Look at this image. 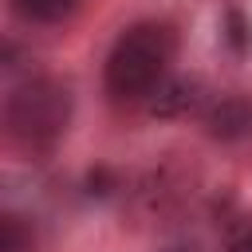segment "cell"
<instances>
[{
    "label": "cell",
    "instance_id": "8992f818",
    "mask_svg": "<svg viewBox=\"0 0 252 252\" xmlns=\"http://www.w3.org/2000/svg\"><path fill=\"white\" fill-rule=\"evenodd\" d=\"M224 39H228V47H232L236 55H244V51L252 47V28H248V20H244L240 8H228V12H224Z\"/></svg>",
    "mask_w": 252,
    "mask_h": 252
},
{
    "label": "cell",
    "instance_id": "7a4b0ae2",
    "mask_svg": "<svg viewBox=\"0 0 252 252\" xmlns=\"http://www.w3.org/2000/svg\"><path fill=\"white\" fill-rule=\"evenodd\" d=\"M4 118H8L12 138H20L28 146H51L67 130L71 94H67V87H59L51 79H32V83L12 91Z\"/></svg>",
    "mask_w": 252,
    "mask_h": 252
},
{
    "label": "cell",
    "instance_id": "ba28073f",
    "mask_svg": "<svg viewBox=\"0 0 252 252\" xmlns=\"http://www.w3.org/2000/svg\"><path fill=\"white\" fill-rule=\"evenodd\" d=\"M87 185H91V193H110V185H114V173H110V169H94V173L87 177Z\"/></svg>",
    "mask_w": 252,
    "mask_h": 252
},
{
    "label": "cell",
    "instance_id": "30bf717a",
    "mask_svg": "<svg viewBox=\"0 0 252 252\" xmlns=\"http://www.w3.org/2000/svg\"><path fill=\"white\" fill-rule=\"evenodd\" d=\"M169 252H189V248H169Z\"/></svg>",
    "mask_w": 252,
    "mask_h": 252
},
{
    "label": "cell",
    "instance_id": "277c9868",
    "mask_svg": "<svg viewBox=\"0 0 252 252\" xmlns=\"http://www.w3.org/2000/svg\"><path fill=\"white\" fill-rule=\"evenodd\" d=\"M201 106V83L197 79H161L158 91L150 94V114L154 118H185Z\"/></svg>",
    "mask_w": 252,
    "mask_h": 252
},
{
    "label": "cell",
    "instance_id": "6da1fadb",
    "mask_svg": "<svg viewBox=\"0 0 252 252\" xmlns=\"http://www.w3.org/2000/svg\"><path fill=\"white\" fill-rule=\"evenodd\" d=\"M173 55V35L161 24H134L118 35L110 59H106V91L114 98H142L154 94L165 63Z\"/></svg>",
    "mask_w": 252,
    "mask_h": 252
},
{
    "label": "cell",
    "instance_id": "52a82bcc",
    "mask_svg": "<svg viewBox=\"0 0 252 252\" xmlns=\"http://www.w3.org/2000/svg\"><path fill=\"white\" fill-rule=\"evenodd\" d=\"M0 252H32V232L12 213L0 220Z\"/></svg>",
    "mask_w": 252,
    "mask_h": 252
},
{
    "label": "cell",
    "instance_id": "9c48e42d",
    "mask_svg": "<svg viewBox=\"0 0 252 252\" xmlns=\"http://www.w3.org/2000/svg\"><path fill=\"white\" fill-rule=\"evenodd\" d=\"M228 252H252V232H248V236H240V240H236Z\"/></svg>",
    "mask_w": 252,
    "mask_h": 252
},
{
    "label": "cell",
    "instance_id": "3957f363",
    "mask_svg": "<svg viewBox=\"0 0 252 252\" xmlns=\"http://www.w3.org/2000/svg\"><path fill=\"white\" fill-rule=\"evenodd\" d=\"M205 130H209V138H220V142H236V138L252 134V102L244 94H224L220 102L209 106Z\"/></svg>",
    "mask_w": 252,
    "mask_h": 252
},
{
    "label": "cell",
    "instance_id": "5b68a950",
    "mask_svg": "<svg viewBox=\"0 0 252 252\" xmlns=\"http://www.w3.org/2000/svg\"><path fill=\"white\" fill-rule=\"evenodd\" d=\"M79 0H12V8L24 16V20H39V24H51V20H63Z\"/></svg>",
    "mask_w": 252,
    "mask_h": 252
}]
</instances>
